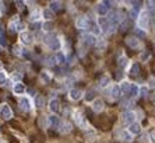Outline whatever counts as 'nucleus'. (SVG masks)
<instances>
[{
  "mask_svg": "<svg viewBox=\"0 0 155 143\" xmlns=\"http://www.w3.org/2000/svg\"><path fill=\"white\" fill-rule=\"evenodd\" d=\"M0 69H1V65H0Z\"/></svg>",
  "mask_w": 155,
  "mask_h": 143,
  "instance_id": "6e6d98bb",
  "label": "nucleus"
},
{
  "mask_svg": "<svg viewBox=\"0 0 155 143\" xmlns=\"http://www.w3.org/2000/svg\"><path fill=\"white\" fill-rule=\"evenodd\" d=\"M136 34L138 37H145V30H143V28H136Z\"/></svg>",
  "mask_w": 155,
  "mask_h": 143,
  "instance_id": "e433bc0d",
  "label": "nucleus"
},
{
  "mask_svg": "<svg viewBox=\"0 0 155 143\" xmlns=\"http://www.w3.org/2000/svg\"><path fill=\"white\" fill-rule=\"evenodd\" d=\"M41 79H42V82H43V83H49V80H50V74L48 73V72H43V73L41 74Z\"/></svg>",
  "mask_w": 155,
  "mask_h": 143,
  "instance_id": "72a5a7b5",
  "label": "nucleus"
},
{
  "mask_svg": "<svg viewBox=\"0 0 155 143\" xmlns=\"http://www.w3.org/2000/svg\"><path fill=\"white\" fill-rule=\"evenodd\" d=\"M129 94H130L131 97L140 96V87H138L137 84H131V86H130V91H129Z\"/></svg>",
  "mask_w": 155,
  "mask_h": 143,
  "instance_id": "4be33fe9",
  "label": "nucleus"
},
{
  "mask_svg": "<svg viewBox=\"0 0 155 143\" xmlns=\"http://www.w3.org/2000/svg\"><path fill=\"white\" fill-rule=\"evenodd\" d=\"M9 82H7V76H6V73L3 72V70H0V84L1 86H4V84H7Z\"/></svg>",
  "mask_w": 155,
  "mask_h": 143,
  "instance_id": "2f4dec72",
  "label": "nucleus"
},
{
  "mask_svg": "<svg viewBox=\"0 0 155 143\" xmlns=\"http://www.w3.org/2000/svg\"><path fill=\"white\" fill-rule=\"evenodd\" d=\"M55 58H56V63H59V65H64L66 63V56L62 52H57L55 55Z\"/></svg>",
  "mask_w": 155,
  "mask_h": 143,
  "instance_id": "5701e85b",
  "label": "nucleus"
},
{
  "mask_svg": "<svg viewBox=\"0 0 155 143\" xmlns=\"http://www.w3.org/2000/svg\"><path fill=\"white\" fill-rule=\"evenodd\" d=\"M74 121L77 122L78 126H81L82 129H88V128H90V125L84 121V118H82V115H81V112H80V111H76V112H74Z\"/></svg>",
  "mask_w": 155,
  "mask_h": 143,
  "instance_id": "39448f33",
  "label": "nucleus"
},
{
  "mask_svg": "<svg viewBox=\"0 0 155 143\" xmlns=\"http://www.w3.org/2000/svg\"><path fill=\"white\" fill-rule=\"evenodd\" d=\"M20 41H21V44H24V45H32V42H34V37H32V34L29 33V31H23V33L20 34Z\"/></svg>",
  "mask_w": 155,
  "mask_h": 143,
  "instance_id": "7ed1b4c3",
  "label": "nucleus"
},
{
  "mask_svg": "<svg viewBox=\"0 0 155 143\" xmlns=\"http://www.w3.org/2000/svg\"><path fill=\"white\" fill-rule=\"evenodd\" d=\"M0 143H3V142H0Z\"/></svg>",
  "mask_w": 155,
  "mask_h": 143,
  "instance_id": "4d7b16f0",
  "label": "nucleus"
},
{
  "mask_svg": "<svg viewBox=\"0 0 155 143\" xmlns=\"http://www.w3.org/2000/svg\"><path fill=\"white\" fill-rule=\"evenodd\" d=\"M43 30H45V31H50V30H52V25H50V24H45V25H43Z\"/></svg>",
  "mask_w": 155,
  "mask_h": 143,
  "instance_id": "49530a36",
  "label": "nucleus"
},
{
  "mask_svg": "<svg viewBox=\"0 0 155 143\" xmlns=\"http://www.w3.org/2000/svg\"><path fill=\"white\" fill-rule=\"evenodd\" d=\"M99 33H101L99 25H94V27H92V34H94V35H98Z\"/></svg>",
  "mask_w": 155,
  "mask_h": 143,
  "instance_id": "ea45409f",
  "label": "nucleus"
},
{
  "mask_svg": "<svg viewBox=\"0 0 155 143\" xmlns=\"http://www.w3.org/2000/svg\"><path fill=\"white\" fill-rule=\"evenodd\" d=\"M92 110L95 111V112H101V111L104 110V101H101V100H94V101H92Z\"/></svg>",
  "mask_w": 155,
  "mask_h": 143,
  "instance_id": "412c9836",
  "label": "nucleus"
},
{
  "mask_svg": "<svg viewBox=\"0 0 155 143\" xmlns=\"http://www.w3.org/2000/svg\"><path fill=\"white\" fill-rule=\"evenodd\" d=\"M126 44H127L130 48H138V46H140V41H138V38H136V37L126 38Z\"/></svg>",
  "mask_w": 155,
  "mask_h": 143,
  "instance_id": "f3484780",
  "label": "nucleus"
},
{
  "mask_svg": "<svg viewBox=\"0 0 155 143\" xmlns=\"http://www.w3.org/2000/svg\"><path fill=\"white\" fill-rule=\"evenodd\" d=\"M148 24H150V16L147 11H141L138 16V27L145 30V28H148Z\"/></svg>",
  "mask_w": 155,
  "mask_h": 143,
  "instance_id": "f03ea898",
  "label": "nucleus"
},
{
  "mask_svg": "<svg viewBox=\"0 0 155 143\" xmlns=\"http://www.w3.org/2000/svg\"><path fill=\"white\" fill-rule=\"evenodd\" d=\"M21 31L23 30V24H20V21H18V19H14L11 23H10V31Z\"/></svg>",
  "mask_w": 155,
  "mask_h": 143,
  "instance_id": "a211bd4d",
  "label": "nucleus"
},
{
  "mask_svg": "<svg viewBox=\"0 0 155 143\" xmlns=\"http://www.w3.org/2000/svg\"><path fill=\"white\" fill-rule=\"evenodd\" d=\"M59 130L62 133H68V132L71 130V124H70V122H60Z\"/></svg>",
  "mask_w": 155,
  "mask_h": 143,
  "instance_id": "aec40b11",
  "label": "nucleus"
},
{
  "mask_svg": "<svg viewBox=\"0 0 155 143\" xmlns=\"http://www.w3.org/2000/svg\"><path fill=\"white\" fill-rule=\"evenodd\" d=\"M152 101H154V102H155V94H154V97H152Z\"/></svg>",
  "mask_w": 155,
  "mask_h": 143,
  "instance_id": "5fc2aeb1",
  "label": "nucleus"
},
{
  "mask_svg": "<svg viewBox=\"0 0 155 143\" xmlns=\"http://www.w3.org/2000/svg\"><path fill=\"white\" fill-rule=\"evenodd\" d=\"M115 1H116V3H120V1H122V0H115Z\"/></svg>",
  "mask_w": 155,
  "mask_h": 143,
  "instance_id": "864d4df0",
  "label": "nucleus"
},
{
  "mask_svg": "<svg viewBox=\"0 0 155 143\" xmlns=\"http://www.w3.org/2000/svg\"><path fill=\"white\" fill-rule=\"evenodd\" d=\"M0 45H1V46H6V41L3 39V37H1V35H0Z\"/></svg>",
  "mask_w": 155,
  "mask_h": 143,
  "instance_id": "8fccbe9b",
  "label": "nucleus"
},
{
  "mask_svg": "<svg viewBox=\"0 0 155 143\" xmlns=\"http://www.w3.org/2000/svg\"><path fill=\"white\" fill-rule=\"evenodd\" d=\"M145 7L150 13H155V0H145Z\"/></svg>",
  "mask_w": 155,
  "mask_h": 143,
  "instance_id": "393cba45",
  "label": "nucleus"
},
{
  "mask_svg": "<svg viewBox=\"0 0 155 143\" xmlns=\"http://www.w3.org/2000/svg\"><path fill=\"white\" fill-rule=\"evenodd\" d=\"M20 110L23 111V112H28V111L31 110V102H29L28 98L21 97V100H20Z\"/></svg>",
  "mask_w": 155,
  "mask_h": 143,
  "instance_id": "ddd939ff",
  "label": "nucleus"
},
{
  "mask_svg": "<svg viewBox=\"0 0 155 143\" xmlns=\"http://www.w3.org/2000/svg\"><path fill=\"white\" fill-rule=\"evenodd\" d=\"M120 94H122L120 87H119V86H113L112 90H110V98H112V100H118V98L120 97Z\"/></svg>",
  "mask_w": 155,
  "mask_h": 143,
  "instance_id": "6ab92c4d",
  "label": "nucleus"
},
{
  "mask_svg": "<svg viewBox=\"0 0 155 143\" xmlns=\"http://www.w3.org/2000/svg\"><path fill=\"white\" fill-rule=\"evenodd\" d=\"M45 42L52 51H59L60 49V39L59 38H56L53 34H49V35L45 38Z\"/></svg>",
  "mask_w": 155,
  "mask_h": 143,
  "instance_id": "f257e3e1",
  "label": "nucleus"
},
{
  "mask_svg": "<svg viewBox=\"0 0 155 143\" xmlns=\"http://www.w3.org/2000/svg\"><path fill=\"white\" fill-rule=\"evenodd\" d=\"M14 53H15V55H21V51H20L18 46H14Z\"/></svg>",
  "mask_w": 155,
  "mask_h": 143,
  "instance_id": "a18cd8bd",
  "label": "nucleus"
},
{
  "mask_svg": "<svg viewBox=\"0 0 155 143\" xmlns=\"http://www.w3.org/2000/svg\"><path fill=\"white\" fill-rule=\"evenodd\" d=\"M151 143H155V130L151 133Z\"/></svg>",
  "mask_w": 155,
  "mask_h": 143,
  "instance_id": "09e8293b",
  "label": "nucleus"
},
{
  "mask_svg": "<svg viewBox=\"0 0 155 143\" xmlns=\"http://www.w3.org/2000/svg\"><path fill=\"white\" fill-rule=\"evenodd\" d=\"M15 4L18 6V9H23L24 4H25V1H24V0H15Z\"/></svg>",
  "mask_w": 155,
  "mask_h": 143,
  "instance_id": "a19ab883",
  "label": "nucleus"
},
{
  "mask_svg": "<svg viewBox=\"0 0 155 143\" xmlns=\"http://www.w3.org/2000/svg\"><path fill=\"white\" fill-rule=\"evenodd\" d=\"M76 25H77V28H80V30H85V28H88V25H90V20H88L85 16H80V17L76 20Z\"/></svg>",
  "mask_w": 155,
  "mask_h": 143,
  "instance_id": "0eeeda50",
  "label": "nucleus"
},
{
  "mask_svg": "<svg viewBox=\"0 0 155 143\" xmlns=\"http://www.w3.org/2000/svg\"><path fill=\"white\" fill-rule=\"evenodd\" d=\"M143 60H147V59H150V53L148 52H143L141 53V56H140Z\"/></svg>",
  "mask_w": 155,
  "mask_h": 143,
  "instance_id": "79ce46f5",
  "label": "nucleus"
},
{
  "mask_svg": "<svg viewBox=\"0 0 155 143\" xmlns=\"http://www.w3.org/2000/svg\"><path fill=\"white\" fill-rule=\"evenodd\" d=\"M130 86H131V84L129 83V82H122V84H120L119 87H120V90H122L123 94H129V91H130Z\"/></svg>",
  "mask_w": 155,
  "mask_h": 143,
  "instance_id": "b1692460",
  "label": "nucleus"
},
{
  "mask_svg": "<svg viewBox=\"0 0 155 143\" xmlns=\"http://www.w3.org/2000/svg\"><path fill=\"white\" fill-rule=\"evenodd\" d=\"M49 66H53V65H56V58L55 56H50L49 59H48V62H46Z\"/></svg>",
  "mask_w": 155,
  "mask_h": 143,
  "instance_id": "4c0bfd02",
  "label": "nucleus"
},
{
  "mask_svg": "<svg viewBox=\"0 0 155 143\" xmlns=\"http://www.w3.org/2000/svg\"><path fill=\"white\" fill-rule=\"evenodd\" d=\"M13 79H14V80H20V79H21V74H18V73L15 74V73H14L13 74Z\"/></svg>",
  "mask_w": 155,
  "mask_h": 143,
  "instance_id": "de8ad7c7",
  "label": "nucleus"
},
{
  "mask_svg": "<svg viewBox=\"0 0 155 143\" xmlns=\"http://www.w3.org/2000/svg\"><path fill=\"white\" fill-rule=\"evenodd\" d=\"M126 65H127V58H126V56H120V58H119V66L124 67Z\"/></svg>",
  "mask_w": 155,
  "mask_h": 143,
  "instance_id": "f704fd0d",
  "label": "nucleus"
},
{
  "mask_svg": "<svg viewBox=\"0 0 155 143\" xmlns=\"http://www.w3.org/2000/svg\"><path fill=\"white\" fill-rule=\"evenodd\" d=\"M131 105H134L133 101H123V107H126V108H129V107H131Z\"/></svg>",
  "mask_w": 155,
  "mask_h": 143,
  "instance_id": "c03bdc74",
  "label": "nucleus"
},
{
  "mask_svg": "<svg viewBox=\"0 0 155 143\" xmlns=\"http://www.w3.org/2000/svg\"><path fill=\"white\" fill-rule=\"evenodd\" d=\"M81 39L87 46H92V45H95L96 44V38H95L94 34H82Z\"/></svg>",
  "mask_w": 155,
  "mask_h": 143,
  "instance_id": "423d86ee",
  "label": "nucleus"
},
{
  "mask_svg": "<svg viewBox=\"0 0 155 143\" xmlns=\"http://www.w3.org/2000/svg\"><path fill=\"white\" fill-rule=\"evenodd\" d=\"M122 121H123L124 124H127V125L133 124V122L136 121V114H134L133 111H126L123 115H122Z\"/></svg>",
  "mask_w": 155,
  "mask_h": 143,
  "instance_id": "1a4fd4ad",
  "label": "nucleus"
},
{
  "mask_svg": "<svg viewBox=\"0 0 155 143\" xmlns=\"http://www.w3.org/2000/svg\"><path fill=\"white\" fill-rule=\"evenodd\" d=\"M48 124H49V126H52V128H57V126L60 125L59 116H56V114L48 116Z\"/></svg>",
  "mask_w": 155,
  "mask_h": 143,
  "instance_id": "2eb2a0df",
  "label": "nucleus"
},
{
  "mask_svg": "<svg viewBox=\"0 0 155 143\" xmlns=\"http://www.w3.org/2000/svg\"><path fill=\"white\" fill-rule=\"evenodd\" d=\"M49 9L52 10V11H59V10L62 9V6H60L59 1H52L49 6Z\"/></svg>",
  "mask_w": 155,
  "mask_h": 143,
  "instance_id": "c756f323",
  "label": "nucleus"
},
{
  "mask_svg": "<svg viewBox=\"0 0 155 143\" xmlns=\"http://www.w3.org/2000/svg\"><path fill=\"white\" fill-rule=\"evenodd\" d=\"M131 136L133 135H130L129 132H122V133H120V139H122L123 142H126V143L131 142Z\"/></svg>",
  "mask_w": 155,
  "mask_h": 143,
  "instance_id": "cd10ccee",
  "label": "nucleus"
},
{
  "mask_svg": "<svg viewBox=\"0 0 155 143\" xmlns=\"http://www.w3.org/2000/svg\"><path fill=\"white\" fill-rule=\"evenodd\" d=\"M3 34V27H1V24H0V35Z\"/></svg>",
  "mask_w": 155,
  "mask_h": 143,
  "instance_id": "603ef678",
  "label": "nucleus"
},
{
  "mask_svg": "<svg viewBox=\"0 0 155 143\" xmlns=\"http://www.w3.org/2000/svg\"><path fill=\"white\" fill-rule=\"evenodd\" d=\"M85 100H87V101H92V100H94V93L88 91L87 94H85Z\"/></svg>",
  "mask_w": 155,
  "mask_h": 143,
  "instance_id": "58836bf2",
  "label": "nucleus"
},
{
  "mask_svg": "<svg viewBox=\"0 0 155 143\" xmlns=\"http://www.w3.org/2000/svg\"><path fill=\"white\" fill-rule=\"evenodd\" d=\"M105 45H106V44H105V42H104V41L98 42V46H101V48H105Z\"/></svg>",
  "mask_w": 155,
  "mask_h": 143,
  "instance_id": "3c124183",
  "label": "nucleus"
},
{
  "mask_svg": "<svg viewBox=\"0 0 155 143\" xmlns=\"http://www.w3.org/2000/svg\"><path fill=\"white\" fill-rule=\"evenodd\" d=\"M42 17H43L45 20H48V21H49V20L53 19V11H52L50 9H45L43 11H42Z\"/></svg>",
  "mask_w": 155,
  "mask_h": 143,
  "instance_id": "a878e982",
  "label": "nucleus"
},
{
  "mask_svg": "<svg viewBox=\"0 0 155 143\" xmlns=\"http://www.w3.org/2000/svg\"><path fill=\"white\" fill-rule=\"evenodd\" d=\"M35 104H37L38 108H42V107H43V104H45V100H43V97H41V96H38L37 100H35Z\"/></svg>",
  "mask_w": 155,
  "mask_h": 143,
  "instance_id": "473e14b6",
  "label": "nucleus"
},
{
  "mask_svg": "<svg viewBox=\"0 0 155 143\" xmlns=\"http://www.w3.org/2000/svg\"><path fill=\"white\" fill-rule=\"evenodd\" d=\"M129 133L130 135H140L141 133V125L138 124V122H133V124L129 125Z\"/></svg>",
  "mask_w": 155,
  "mask_h": 143,
  "instance_id": "f8f14e48",
  "label": "nucleus"
},
{
  "mask_svg": "<svg viewBox=\"0 0 155 143\" xmlns=\"http://www.w3.org/2000/svg\"><path fill=\"white\" fill-rule=\"evenodd\" d=\"M98 25H99L101 31H108V28H109V21L106 19L105 16H99V19H98Z\"/></svg>",
  "mask_w": 155,
  "mask_h": 143,
  "instance_id": "4468645a",
  "label": "nucleus"
},
{
  "mask_svg": "<svg viewBox=\"0 0 155 143\" xmlns=\"http://www.w3.org/2000/svg\"><path fill=\"white\" fill-rule=\"evenodd\" d=\"M49 110L53 112V114H59L60 112V101L57 98H52L49 101Z\"/></svg>",
  "mask_w": 155,
  "mask_h": 143,
  "instance_id": "9b49d317",
  "label": "nucleus"
},
{
  "mask_svg": "<svg viewBox=\"0 0 155 143\" xmlns=\"http://www.w3.org/2000/svg\"><path fill=\"white\" fill-rule=\"evenodd\" d=\"M109 83H110V77H109V76H104V77L101 79L99 86H101V87H106Z\"/></svg>",
  "mask_w": 155,
  "mask_h": 143,
  "instance_id": "7c9ffc66",
  "label": "nucleus"
},
{
  "mask_svg": "<svg viewBox=\"0 0 155 143\" xmlns=\"http://www.w3.org/2000/svg\"><path fill=\"white\" fill-rule=\"evenodd\" d=\"M96 13L99 16H106L108 14V10H109V6H108V0H104L102 3L96 4Z\"/></svg>",
  "mask_w": 155,
  "mask_h": 143,
  "instance_id": "6e6552de",
  "label": "nucleus"
},
{
  "mask_svg": "<svg viewBox=\"0 0 155 143\" xmlns=\"http://www.w3.org/2000/svg\"><path fill=\"white\" fill-rule=\"evenodd\" d=\"M148 87H152V88H155V77H151L150 79V82H148Z\"/></svg>",
  "mask_w": 155,
  "mask_h": 143,
  "instance_id": "37998d69",
  "label": "nucleus"
},
{
  "mask_svg": "<svg viewBox=\"0 0 155 143\" xmlns=\"http://www.w3.org/2000/svg\"><path fill=\"white\" fill-rule=\"evenodd\" d=\"M0 116L4 118V119H10V118L13 116V111H11V108H10L7 104L0 105Z\"/></svg>",
  "mask_w": 155,
  "mask_h": 143,
  "instance_id": "20e7f679",
  "label": "nucleus"
},
{
  "mask_svg": "<svg viewBox=\"0 0 155 143\" xmlns=\"http://www.w3.org/2000/svg\"><path fill=\"white\" fill-rule=\"evenodd\" d=\"M68 97H70L71 101H78V100L82 98V91L78 90V88H71L70 93H68Z\"/></svg>",
  "mask_w": 155,
  "mask_h": 143,
  "instance_id": "9d476101",
  "label": "nucleus"
},
{
  "mask_svg": "<svg viewBox=\"0 0 155 143\" xmlns=\"http://www.w3.org/2000/svg\"><path fill=\"white\" fill-rule=\"evenodd\" d=\"M147 93H148V87H147V86H143V87H140V96H143V97H147Z\"/></svg>",
  "mask_w": 155,
  "mask_h": 143,
  "instance_id": "c9c22d12",
  "label": "nucleus"
},
{
  "mask_svg": "<svg viewBox=\"0 0 155 143\" xmlns=\"http://www.w3.org/2000/svg\"><path fill=\"white\" fill-rule=\"evenodd\" d=\"M13 91L14 94H17V96H21V94H24L25 93V86H24L23 83H15L14 84V87H13Z\"/></svg>",
  "mask_w": 155,
  "mask_h": 143,
  "instance_id": "dca6fc26",
  "label": "nucleus"
},
{
  "mask_svg": "<svg viewBox=\"0 0 155 143\" xmlns=\"http://www.w3.org/2000/svg\"><path fill=\"white\" fill-rule=\"evenodd\" d=\"M130 73H131V74H138V73H140V65L134 62V63L130 66Z\"/></svg>",
  "mask_w": 155,
  "mask_h": 143,
  "instance_id": "c85d7f7f",
  "label": "nucleus"
},
{
  "mask_svg": "<svg viewBox=\"0 0 155 143\" xmlns=\"http://www.w3.org/2000/svg\"><path fill=\"white\" fill-rule=\"evenodd\" d=\"M41 17H42V11H39V10H34V11L31 13V17H29V19H31V21H38Z\"/></svg>",
  "mask_w": 155,
  "mask_h": 143,
  "instance_id": "bb28decb",
  "label": "nucleus"
}]
</instances>
